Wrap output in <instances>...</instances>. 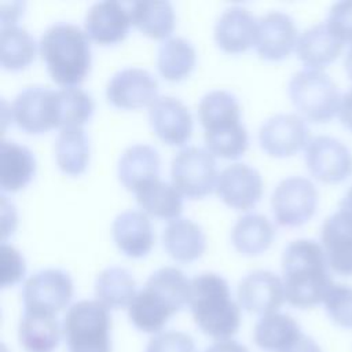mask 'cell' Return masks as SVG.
<instances>
[{"instance_id": "277c9868", "label": "cell", "mask_w": 352, "mask_h": 352, "mask_svg": "<svg viewBox=\"0 0 352 352\" xmlns=\"http://www.w3.org/2000/svg\"><path fill=\"white\" fill-rule=\"evenodd\" d=\"M40 54L51 78L65 88L81 82L89 72V40L76 25H51L40 38Z\"/></svg>"}, {"instance_id": "7a4b0ae2", "label": "cell", "mask_w": 352, "mask_h": 352, "mask_svg": "<svg viewBox=\"0 0 352 352\" xmlns=\"http://www.w3.org/2000/svg\"><path fill=\"white\" fill-rule=\"evenodd\" d=\"M190 297V280L175 267L153 272L128 308L132 324L144 333H157Z\"/></svg>"}, {"instance_id": "74e56055", "label": "cell", "mask_w": 352, "mask_h": 352, "mask_svg": "<svg viewBox=\"0 0 352 352\" xmlns=\"http://www.w3.org/2000/svg\"><path fill=\"white\" fill-rule=\"evenodd\" d=\"M326 25L341 43H352V0L333 4Z\"/></svg>"}, {"instance_id": "44dd1931", "label": "cell", "mask_w": 352, "mask_h": 352, "mask_svg": "<svg viewBox=\"0 0 352 352\" xmlns=\"http://www.w3.org/2000/svg\"><path fill=\"white\" fill-rule=\"evenodd\" d=\"M257 21L249 10L234 6L223 11L214 25V40L226 52H242L254 45Z\"/></svg>"}, {"instance_id": "2e32d148", "label": "cell", "mask_w": 352, "mask_h": 352, "mask_svg": "<svg viewBox=\"0 0 352 352\" xmlns=\"http://www.w3.org/2000/svg\"><path fill=\"white\" fill-rule=\"evenodd\" d=\"M297 28L290 15L271 11L257 19L254 48L261 58L283 59L297 45Z\"/></svg>"}, {"instance_id": "d6986e66", "label": "cell", "mask_w": 352, "mask_h": 352, "mask_svg": "<svg viewBox=\"0 0 352 352\" xmlns=\"http://www.w3.org/2000/svg\"><path fill=\"white\" fill-rule=\"evenodd\" d=\"M320 241L329 267L338 275L352 276V217L342 210L329 216L322 224Z\"/></svg>"}, {"instance_id": "5bb4252c", "label": "cell", "mask_w": 352, "mask_h": 352, "mask_svg": "<svg viewBox=\"0 0 352 352\" xmlns=\"http://www.w3.org/2000/svg\"><path fill=\"white\" fill-rule=\"evenodd\" d=\"M283 300V280L271 271H253L243 276L238 285V301L248 312L261 316L275 314Z\"/></svg>"}, {"instance_id": "8fae6325", "label": "cell", "mask_w": 352, "mask_h": 352, "mask_svg": "<svg viewBox=\"0 0 352 352\" xmlns=\"http://www.w3.org/2000/svg\"><path fill=\"white\" fill-rule=\"evenodd\" d=\"M305 164L315 179L334 184L352 173V153L341 140L319 135L305 147Z\"/></svg>"}, {"instance_id": "484cf974", "label": "cell", "mask_w": 352, "mask_h": 352, "mask_svg": "<svg viewBox=\"0 0 352 352\" xmlns=\"http://www.w3.org/2000/svg\"><path fill=\"white\" fill-rule=\"evenodd\" d=\"M301 336L296 319L278 312L261 316L253 331L254 344L265 352H286Z\"/></svg>"}, {"instance_id": "8d00e7d4", "label": "cell", "mask_w": 352, "mask_h": 352, "mask_svg": "<svg viewBox=\"0 0 352 352\" xmlns=\"http://www.w3.org/2000/svg\"><path fill=\"white\" fill-rule=\"evenodd\" d=\"M324 309L329 318L340 327L352 329V287L333 285L324 297Z\"/></svg>"}, {"instance_id": "7bdbcfd3", "label": "cell", "mask_w": 352, "mask_h": 352, "mask_svg": "<svg viewBox=\"0 0 352 352\" xmlns=\"http://www.w3.org/2000/svg\"><path fill=\"white\" fill-rule=\"evenodd\" d=\"M286 352H322V349L311 337L302 334Z\"/></svg>"}, {"instance_id": "f1b7e54d", "label": "cell", "mask_w": 352, "mask_h": 352, "mask_svg": "<svg viewBox=\"0 0 352 352\" xmlns=\"http://www.w3.org/2000/svg\"><path fill=\"white\" fill-rule=\"evenodd\" d=\"M135 195L140 208L151 216L172 221L182 213V194L173 184L162 182L160 177L140 186Z\"/></svg>"}, {"instance_id": "6da1fadb", "label": "cell", "mask_w": 352, "mask_h": 352, "mask_svg": "<svg viewBox=\"0 0 352 352\" xmlns=\"http://www.w3.org/2000/svg\"><path fill=\"white\" fill-rule=\"evenodd\" d=\"M323 248L312 239L292 241L282 254L286 301L301 309L324 301L334 285Z\"/></svg>"}, {"instance_id": "603a6c76", "label": "cell", "mask_w": 352, "mask_h": 352, "mask_svg": "<svg viewBox=\"0 0 352 352\" xmlns=\"http://www.w3.org/2000/svg\"><path fill=\"white\" fill-rule=\"evenodd\" d=\"M117 172L124 187L135 192L144 183L158 179V151L148 144L129 146L120 157Z\"/></svg>"}, {"instance_id": "4316f807", "label": "cell", "mask_w": 352, "mask_h": 352, "mask_svg": "<svg viewBox=\"0 0 352 352\" xmlns=\"http://www.w3.org/2000/svg\"><path fill=\"white\" fill-rule=\"evenodd\" d=\"M36 161L32 151L15 142L0 146V187L3 191H18L33 177Z\"/></svg>"}, {"instance_id": "e0dca14e", "label": "cell", "mask_w": 352, "mask_h": 352, "mask_svg": "<svg viewBox=\"0 0 352 352\" xmlns=\"http://www.w3.org/2000/svg\"><path fill=\"white\" fill-rule=\"evenodd\" d=\"M148 121L155 135L170 146L184 144L192 132L187 106L173 96H160L148 107Z\"/></svg>"}, {"instance_id": "f6af8a7d", "label": "cell", "mask_w": 352, "mask_h": 352, "mask_svg": "<svg viewBox=\"0 0 352 352\" xmlns=\"http://www.w3.org/2000/svg\"><path fill=\"white\" fill-rule=\"evenodd\" d=\"M340 210L345 212L348 216L352 217V186L349 187V190L345 192V195L340 201Z\"/></svg>"}, {"instance_id": "ba28073f", "label": "cell", "mask_w": 352, "mask_h": 352, "mask_svg": "<svg viewBox=\"0 0 352 352\" xmlns=\"http://www.w3.org/2000/svg\"><path fill=\"white\" fill-rule=\"evenodd\" d=\"M72 296V278L59 268H47L33 274L22 289L25 312L32 314L56 316L70 302Z\"/></svg>"}, {"instance_id": "60d3db41", "label": "cell", "mask_w": 352, "mask_h": 352, "mask_svg": "<svg viewBox=\"0 0 352 352\" xmlns=\"http://www.w3.org/2000/svg\"><path fill=\"white\" fill-rule=\"evenodd\" d=\"M23 4L22 3H1L0 6V21L1 28L15 25V21L18 19Z\"/></svg>"}, {"instance_id": "83f0119b", "label": "cell", "mask_w": 352, "mask_h": 352, "mask_svg": "<svg viewBox=\"0 0 352 352\" xmlns=\"http://www.w3.org/2000/svg\"><path fill=\"white\" fill-rule=\"evenodd\" d=\"M62 333L56 316L23 312L18 338L26 352H54L59 345Z\"/></svg>"}, {"instance_id": "f546056e", "label": "cell", "mask_w": 352, "mask_h": 352, "mask_svg": "<svg viewBox=\"0 0 352 352\" xmlns=\"http://www.w3.org/2000/svg\"><path fill=\"white\" fill-rule=\"evenodd\" d=\"M95 294L107 309H120L131 305L136 296V282L122 267L103 270L95 280Z\"/></svg>"}, {"instance_id": "d590c367", "label": "cell", "mask_w": 352, "mask_h": 352, "mask_svg": "<svg viewBox=\"0 0 352 352\" xmlns=\"http://www.w3.org/2000/svg\"><path fill=\"white\" fill-rule=\"evenodd\" d=\"M94 111V100L89 94L77 87H66L56 91L58 128H78Z\"/></svg>"}, {"instance_id": "7c38bea8", "label": "cell", "mask_w": 352, "mask_h": 352, "mask_svg": "<svg viewBox=\"0 0 352 352\" xmlns=\"http://www.w3.org/2000/svg\"><path fill=\"white\" fill-rule=\"evenodd\" d=\"M261 148L272 157H290L309 143V128L297 114H276L258 129Z\"/></svg>"}, {"instance_id": "7402d4cb", "label": "cell", "mask_w": 352, "mask_h": 352, "mask_svg": "<svg viewBox=\"0 0 352 352\" xmlns=\"http://www.w3.org/2000/svg\"><path fill=\"white\" fill-rule=\"evenodd\" d=\"M341 43L327 28L326 23H318L305 29L297 40L296 52L298 59L308 69H322L334 62L341 54Z\"/></svg>"}, {"instance_id": "8992f818", "label": "cell", "mask_w": 352, "mask_h": 352, "mask_svg": "<svg viewBox=\"0 0 352 352\" xmlns=\"http://www.w3.org/2000/svg\"><path fill=\"white\" fill-rule=\"evenodd\" d=\"M294 107L312 122H327L340 111L341 95L331 77L322 70L302 69L289 81Z\"/></svg>"}, {"instance_id": "d4e9b609", "label": "cell", "mask_w": 352, "mask_h": 352, "mask_svg": "<svg viewBox=\"0 0 352 352\" xmlns=\"http://www.w3.org/2000/svg\"><path fill=\"white\" fill-rule=\"evenodd\" d=\"M162 243L169 256L177 261L188 263L205 250V235L198 224L188 219H175L164 228Z\"/></svg>"}, {"instance_id": "4dcf8cb0", "label": "cell", "mask_w": 352, "mask_h": 352, "mask_svg": "<svg viewBox=\"0 0 352 352\" xmlns=\"http://www.w3.org/2000/svg\"><path fill=\"white\" fill-rule=\"evenodd\" d=\"M275 230L271 221L258 213H248L236 220L231 231L235 249L243 254L253 256L267 250L274 239Z\"/></svg>"}, {"instance_id": "1f68e13d", "label": "cell", "mask_w": 352, "mask_h": 352, "mask_svg": "<svg viewBox=\"0 0 352 352\" xmlns=\"http://www.w3.org/2000/svg\"><path fill=\"white\" fill-rule=\"evenodd\" d=\"M129 12L132 23L151 38H165L175 28V11L169 1H135Z\"/></svg>"}, {"instance_id": "5b68a950", "label": "cell", "mask_w": 352, "mask_h": 352, "mask_svg": "<svg viewBox=\"0 0 352 352\" xmlns=\"http://www.w3.org/2000/svg\"><path fill=\"white\" fill-rule=\"evenodd\" d=\"M111 318L98 300H81L66 312L62 331L69 352H111Z\"/></svg>"}, {"instance_id": "f35d334b", "label": "cell", "mask_w": 352, "mask_h": 352, "mask_svg": "<svg viewBox=\"0 0 352 352\" xmlns=\"http://www.w3.org/2000/svg\"><path fill=\"white\" fill-rule=\"evenodd\" d=\"M146 352H197L194 340L182 331H164L154 336Z\"/></svg>"}, {"instance_id": "ac0fdd59", "label": "cell", "mask_w": 352, "mask_h": 352, "mask_svg": "<svg viewBox=\"0 0 352 352\" xmlns=\"http://www.w3.org/2000/svg\"><path fill=\"white\" fill-rule=\"evenodd\" d=\"M132 19L124 4L104 0L92 4L85 14V33L99 44H114L126 37Z\"/></svg>"}, {"instance_id": "cb8c5ba5", "label": "cell", "mask_w": 352, "mask_h": 352, "mask_svg": "<svg viewBox=\"0 0 352 352\" xmlns=\"http://www.w3.org/2000/svg\"><path fill=\"white\" fill-rule=\"evenodd\" d=\"M198 117L205 133L228 131L241 125L239 103L231 92L214 89L199 100Z\"/></svg>"}, {"instance_id": "d6a6232c", "label": "cell", "mask_w": 352, "mask_h": 352, "mask_svg": "<svg viewBox=\"0 0 352 352\" xmlns=\"http://www.w3.org/2000/svg\"><path fill=\"white\" fill-rule=\"evenodd\" d=\"M55 158L59 169L67 175H80L89 160L88 138L81 126L60 129L55 142Z\"/></svg>"}, {"instance_id": "30bf717a", "label": "cell", "mask_w": 352, "mask_h": 352, "mask_svg": "<svg viewBox=\"0 0 352 352\" xmlns=\"http://www.w3.org/2000/svg\"><path fill=\"white\" fill-rule=\"evenodd\" d=\"M14 122L28 133H43L58 128L56 91L43 85L23 88L11 107Z\"/></svg>"}, {"instance_id": "4fadbf2b", "label": "cell", "mask_w": 352, "mask_h": 352, "mask_svg": "<svg viewBox=\"0 0 352 352\" xmlns=\"http://www.w3.org/2000/svg\"><path fill=\"white\" fill-rule=\"evenodd\" d=\"M157 89L158 82L150 72L126 67L110 77L106 85V96L117 107L139 109L150 106L157 99Z\"/></svg>"}, {"instance_id": "b9f144b4", "label": "cell", "mask_w": 352, "mask_h": 352, "mask_svg": "<svg viewBox=\"0 0 352 352\" xmlns=\"http://www.w3.org/2000/svg\"><path fill=\"white\" fill-rule=\"evenodd\" d=\"M338 117L342 125L352 131V89L342 96Z\"/></svg>"}, {"instance_id": "836d02e7", "label": "cell", "mask_w": 352, "mask_h": 352, "mask_svg": "<svg viewBox=\"0 0 352 352\" xmlns=\"http://www.w3.org/2000/svg\"><path fill=\"white\" fill-rule=\"evenodd\" d=\"M195 65V50L183 37H169L158 48L157 66L162 77L179 81L190 74Z\"/></svg>"}, {"instance_id": "3957f363", "label": "cell", "mask_w": 352, "mask_h": 352, "mask_svg": "<svg viewBox=\"0 0 352 352\" xmlns=\"http://www.w3.org/2000/svg\"><path fill=\"white\" fill-rule=\"evenodd\" d=\"M188 307L201 331L214 340H230L239 329L241 309L231 298L227 280L214 272L190 280Z\"/></svg>"}, {"instance_id": "bcb514c9", "label": "cell", "mask_w": 352, "mask_h": 352, "mask_svg": "<svg viewBox=\"0 0 352 352\" xmlns=\"http://www.w3.org/2000/svg\"><path fill=\"white\" fill-rule=\"evenodd\" d=\"M344 65H345V72H346L348 77H349L351 81H352V44H351V47H349V50H348V52H346V55H345Z\"/></svg>"}, {"instance_id": "ffe728a7", "label": "cell", "mask_w": 352, "mask_h": 352, "mask_svg": "<svg viewBox=\"0 0 352 352\" xmlns=\"http://www.w3.org/2000/svg\"><path fill=\"white\" fill-rule=\"evenodd\" d=\"M111 234L117 248L133 258L146 256L154 243L151 223L147 214L139 210L120 213L113 221Z\"/></svg>"}, {"instance_id": "9a60e30c", "label": "cell", "mask_w": 352, "mask_h": 352, "mask_svg": "<svg viewBox=\"0 0 352 352\" xmlns=\"http://www.w3.org/2000/svg\"><path fill=\"white\" fill-rule=\"evenodd\" d=\"M216 192L228 206L248 210L261 198L263 180L254 168L239 162L231 164L220 172Z\"/></svg>"}, {"instance_id": "52a82bcc", "label": "cell", "mask_w": 352, "mask_h": 352, "mask_svg": "<svg viewBox=\"0 0 352 352\" xmlns=\"http://www.w3.org/2000/svg\"><path fill=\"white\" fill-rule=\"evenodd\" d=\"M217 177L214 157L202 147H184L172 160V184L187 198L195 199L210 194L216 188Z\"/></svg>"}, {"instance_id": "9c48e42d", "label": "cell", "mask_w": 352, "mask_h": 352, "mask_svg": "<svg viewBox=\"0 0 352 352\" xmlns=\"http://www.w3.org/2000/svg\"><path fill=\"white\" fill-rule=\"evenodd\" d=\"M315 184L301 176L286 177L278 183L271 195V208L278 224L298 227L307 223L318 206Z\"/></svg>"}, {"instance_id": "e575fe53", "label": "cell", "mask_w": 352, "mask_h": 352, "mask_svg": "<svg viewBox=\"0 0 352 352\" xmlns=\"http://www.w3.org/2000/svg\"><path fill=\"white\" fill-rule=\"evenodd\" d=\"M36 56V43L21 26H3L0 33V63L8 70H21Z\"/></svg>"}, {"instance_id": "ee69618b", "label": "cell", "mask_w": 352, "mask_h": 352, "mask_svg": "<svg viewBox=\"0 0 352 352\" xmlns=\"http://www.w3.org/2000/svg\"><path fill=\"white\" fill-rule=\"evenodd\" d=\"M205 352H249V351L242 344L234 340H226V341H219L213 344Z\"/></svg>"}, {"instance_id": "ab89813d", "label": "cell", "mask_w": 352, "mask_h": 352, "mask_svg": "<svg viewBox=\"0 0 352 352\" xmlns=\"http://www.w3.org/2000/svg\"><path fill=\"white\" fill-rule=\"evenodd\" d=\"M0 263H1V286H12L18 283L25 275V261L21 253L11 245L6 242L1 243L0 249Z\"/></svg>"}]
</instances>
